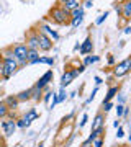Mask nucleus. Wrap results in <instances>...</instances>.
Listing matches in <instances>:
<instances>
[{"label": "nucleus", "instance_id": "1", "mask_svg": "<svg viewBox=\"0 0 131 147\" xmlns=\"http://www.w3.org/2000/svg\"><path fill=\"white\" fill-rule=\"evenodd\" d=\"M49 20L56 25H69V20H71V11L64 10L62 7H54L51 11H49Z\"/></svg>", "mask_w": 131, "mask_h": 147}, {"label": "nucleus", "instance_id": "2", "mask_svg": "<svg viewBox=\"0 0 131 147\" xmlns=\"http://www.w3.org/2000/svg\"><path fill=\"white\" fill-rule=\"evenodd\" d=\"M2 65H3V70H2V80H10L16 72H18V64L13 57H2Z\"/></svg>", "mask_w": 131, "mask_h": 147}, {"label": "nucleus", "instance_id": "3", "mask_svg": "<svg viewBox=\"0 0 131 147\" xmlns=\"http://www.w3.org/2000/svg\"><path fill=\"white\" fill-rule=\"evenodd\" d=\"M12 53H13V59L16 61L18 67H25L26 65V56H28V47L25 42H18L15 46H12Z\"/></svg>", "mask_w": 131, "mask_h": 147}, {"label": "nucleus", "instance_id": "4", "mask_svg": "<svg viewBox=\"0 0 131 147\" xmlns=\"http://www.w3.org/2000/svg\"><path fill=\"white\" fill-rule=\"evenodd\" d=\"M36 36H38V51H41V53H49L54 46V42L52 39L48 34L41 31V30H36Z\"/></svg>", "mask_w": 131, "mask_h": 147}, {"label": "nucleus", "instance_id": "5", "mask_svg": "<svg viewBox=\"0 0 131 147\" xmlns=\"http://www.w3.org/2000/svg\"><path fill=\"white\" fill-rule=\"evenodd\" d=\"M130 69H131V59L126 57V59H123L121 62H118L115 65V69H113V77H115V79L125 77L126 74L130 72Z\"/></svg>", "mask_w": 131, "mask_h": 147}, {"label": "nucleus", "instance_id": "6", "mask_svg": "<svg viewBox=\"0 0 131 147\" xmlns=\"http://www.w3.org/2000/svg\"><path fill=\"white\" fill-rule=\"evenodd\" d=\"M52 77H54V74H52V70L49 69V70H46V72L39 77V80H38L33 87H36V88H39V90H44L46 87H49V84L52 82Z\"/></svg>", "mask_w": 131, "mask_h": 147}, {"label": "nucleus", "instance_id": "7", "mask_svg": "<svg viewBox=\"0 0 131 147\" xmlns=\"http://www.w3.org/2000/svg\"><path fill=\"white\" fill-rule=\"evenodd\" d=\"M79 74L75 69H71V70H66V72L62 74V77H61V88H66V87H69V85L74 82V79L77 77Z\"/></svg>", "mask_w": 131, "mask_h": 147}, {"label": "nucleus", "instance_id": "8", "mask_svg": "<svg viewBox=\"0 0 131 147\" xmlns=\"http://www.w3.org/2000/svg\"><path fill=\"white\" fill-rule=\"evenodd\" d=\"M26 47L28 49H38V36H36V30H30L26 34Z\"/></svg>", "mask_w": 131, "mask_h": 147}, {"label": "nucleus", "instance_id": "9", "mask_svg": "<svg viewBox=\"0 0 131 147\" xmlns=\"http://www.w3.org/2000/svg\"><path fill=\"white\" fill-rule=\"evenodd\" d=\"M79 51H80L82 56H89V54H92V51H94V42H92V38H90V36L85 38V41L80 42Z\"/></svg>", "mask_w": 131, "mask_h": 147}, {"label": "nucleus", "instance_id": "10", "mask_svg": "<svg viewBox=\"0 0 131 147\" xmlns=\"http://www.w3.org/2000/svg\"><path fill=\"white\" fill-rule=\"evenodd\" d=\"M2 101H3V105L8 108V111H16L20 108V101L16 100L15 95H8V96H5V100H2Z\"/></svg>", "mask_w": 131, "mask_h": 147}, {"label": "nucleus", "instance_id": "11", "mask_svg": "<svg viewBox=\"0 0 131 147\" xmlns=\"http://www.w3.org/2000/svg\"><path fill=\"white\" fill-rule=\"evenodd\" d=\"M103 134H105V126L103 127H98V129H95V131H92V132H90V136L84 141L82 147H89L90 144H92V141H94V139H97L98 136H103Z\"/></svg>", "mask_w": 131, "mask_h": 147}, {"label": "nucleus", "instance_id": "12", "mask_svg": "<svg viewBox=\"0 0 131 147\" xmlns=\"http://www.w3.org/2000/svg\"><path fill=\"white\" fill-rule=\"evenodd\" d=\"M38 30H41L44 34H48L52 41H58V39H59V33L56 31V30H52V26H49V25H39Z\"/></svg>", "mask_w": 131, "mask_h": 147}, {"label": "nucleus", "instance_id": "13", "mask_svg": "<svg viewBox=\"0 0 131 147\" xmlns=\"http://www.w3.org/2000/svg\"><path fill=\"white\" fill-rule=\"evenodd\" d=\"M121 16H123V20L128 21L131 16V0H123L121 2Z\"/></svg>", "mask_w": 131, "mask_h": 147}, {"label": "nucleus", "instance_id": "14", "mask_svg": "<svg viewBox=\"0 0 131 147\" xmlns=\"http://www.w3.org/2000/svg\"><path fill=\"white\" fill-rule=\"evenodd\" d=\"M2 129L5 131L7 136H12L16 129V124H15V119H8V121H2Z\"/></svg>", "mask_w": 131, "mask_h": 147}, {"label": "nucleus", "instance_id": "15", "mask_svg": "<svg viewBox=\"0 0 131 147\" xmlns=\"http://www.w3.org/2000/svg\"><path fill=\"white\" fill-rule=\"evenodd\" d=\"M79 5H80V2H77V0H59V7H62L67 11H72Z\"/></svg>", "mask_w": 131, "mask_h": 147}, {"label": "nucleus", "instance_id": "16", "mask_svg": "<svg viewBox=\"0 0 131 147\" xmlns=\"http://www.w3.org/2000/svg\"><path fill=\"white\" fill-rule=\"evenodd\" d=\"M103 126H105V115L102 111H98L97 116L94 118V121H92V131L98 129V127H103Z\"/></svg>", "mask_w": 131, "mask_h": 147}, {"label": "nucleus", "instance_id": "17", "mask_svg": "<svg viewBox=\"0 0 131 147\" xmlns=\"http://www.w3.org/2000/svg\"><path fill=\"white\" fill-rule=\"evenodd\" d=\"M39 59V51L38 49H28V56H26V64H38Z\"/></svg>", "mask_w": 131, "mask_h": 147}, {"label": "nucleus", "instance_id": "18", "mask_svg": "<svg viewBox=\"0 0 131 147\" xmlns=\"http://www.w3.org/2000/svg\"><path fill=\"white\" fill-rule=\"evenodd\" d=\"M16 100L20 103H26V101L31 100V88H26V90H21L20 93H16Z\"/></svg>", "mask_w": 131, "mask_h": 147}, {"label": "nucleus", "instance_id": "19", "mask_svg": "<svg viewBox=\"0 0 131 147\" xmlns=\"http://www.w3.org/2000/svg\"><path fill=\"white\" fill-rule=\"evenodd\" d=\"M38 118H39V115L36 113V110H35V108H31V110H30V111H28V113H26L25 116H23V121L26 123V127H28L30 124H31V121L38 119Z\"/></svg>", "mask_w": 131, "mask_h": 147}, {"label": "nucleus", "instance_id": "20", "mask_svg": "<svg viewBox=\"0 0 131 147\" xmlns=\"http://www.w3.org/2000/svg\"><path fill=\"white\" fill-rule=\"evenodd\" d=\"M84 16H85V8L82 7V3L71 11V18H84Z\"/></svg>", "mask_w": 131, "mask_h": 147}, {"label": "nucleus", "instance_id": "21", "mask_svg": "<svg viewBox=\"0 0 131 147\" xmlns=\"http://www.w3.org/2000/svg\"><path fill=\"white\" fill-rule=\"evenodd\" d=\"M118 90H120V87H116V85L110 87V88H108V92H107V96H105L103 101H111V100L116 96V95H118Z\"/></svg>", "mask_w": 131, "mask_h": 147}, {"label": "nucleus", "instance_id": "22", "mask_svg": "<svg viewBox=\"0 0 131 147\" xmlns=\"http://www.w3.org/2000/svg\"><path fill=\"white\" fill-rule=\"evenodd\" d=\"M41 98H43V90L36 88V87H31V100L41 101Z\"/></svg>", "mask_w": 131, "mask_h": 147}, {"label": "nucleus", "instance_id": "23", "mask_svg": "<svg viewBox=\"0 0 131 147\" xmlns=\"http://www.w3.org/2000/svg\"><path fill=\"white\" fill-rule=\"evenodd\" d=\"M38 64H48V65H54V57H51V56H39V59H38Z\"/></svg>", "mask_w": 131, "mask_h": 147}, {"label": "nucleus", "instance_id": "24", "mask_svg": "<svg viewBox=\"0 0 131 147\" xmlns=\"http://www.w3.org/2000/svg\"><path fill=\"white\" fill-rule=\"evenodd\" d=\"M51 96H52V92L49 90V87H46V88L43 90V98H41V101L48 105V103L51 101Z\"/></svg>", "mask_w": 131, "mask_h": 147}, {"label": "nucleus", "instance_id": "25", "mask_svg": "<svg viewBox=\"0 0 131 147\" xmlns=\"http://www.w3.org/2000/svg\"><path fill=\"white\" fill-rule=\"evenodd\" d=\"M100 61V57L98 56H85V59H84V65L87 67V65H92V64H95V62H98Z\"/></svg>", "mask_w": 131, "mask_h": 147}, {"label": "nucleus", "instance_id": "26", "mask_svg": "<svg viewBox=\"0 0 131 147\" xmlns=\"http://www.w3.org/2000/svg\"><path fill=\"white\" fill-rule=\"evenodd\" d=\"M113 106H115V105H113V101H103V103H102V110H100V111H102L103 115H107Z\"/></svg>", "mask_w": 131, "mask_h": 147}, {"label": "nucleus", "instance_id": "27", "mask_svg": "<svg viewBox=\"0 0 131 147\" xmlns=\"http://www.w3.org/2000/svg\"><path fill=\"white\" fill-rule=\"evenodd\" d=\"M67 90L66 88H61L59 90V93H58V100H59V103H62V101H66L67 100Z\"/></svg>", "mask_w": 131, "mask_h": 147}, {"label": "nucleus", "instance_id": "28", "mask_svg": "<svg viewBox=\"0 0 131 147\" xmlns=\"http://www.w3.org/2000/svg\"><path fill=\"white\" fill-rule=\"evenodd\" d=\"M90 146L92 147H103V136H98L97 139H94Z\"/></svg>", "mask_w": 131, "mask_h": 147}, {"label": "nucleus", "instance_id": "29", "mask_svg": "<svg viewBox=\"0 0 131 147\" xmlns=\"http://www.w3.org/2000/svg\"><path fill=\"white\" fill-rule=\"evenodd\" d=\"M7 115H8V108H7V106L3 105V101H2V103H0V119L7 118Z\"/></svg>", "mask_w": 131, "mask_h": 147}, {"label": "nucleus", "instance_id": "30", "mask_svg": "<svg viewBox=\"0 0 131 147\" xmlns=\"http://www.w3.org/2000/svg\"><path fill=\"white\" fill-rule=\"evenodd\" d=\"M82 21H84V18H71V20H69V25L72 28H77Z\"/></svg>", "mask_w": 131, "mask_h": 147}, {"label": "nucleus", "instance_id": "31", "mask_svg": "<svg viewBox=\"0 0 131 147\" xmlns=\"http://www.w3.org/2000/svg\"><path fill=\"white\" fill-rule=\"evenodd\" d=\"M87 121H89V115H87V113H84V115H82V118H80V123H79V127H84L85 124H87Z\"/></svg>", "mask_w": 131, "mask_h": 147}, {"label": "nucleus", "instance_id": "32", "mask_svg": "<svg viewBox=\"0 0 131 147\" xmlns=\"http://www.w3.org/2000/svg\"><path fill=\"white\" fill-rule=\"evenodd\" d=\"M116 110V116H118V119H120L121 116H123V110H125V105H118V106H113Z\"/></svg>", "mask_w": 131, "mask_h": 147}, {"label": "nucleus", "instance_id": "33", "mask_svg": "<svg viewBox=\"0 0 131 147\" xmlns=\"http://www.w3.org/2000/svg\"><path fill=\"white\" fill-rule=\"evenodd\" d=\"M107 18H108V11H105V13H102V15H100L98 18H97V25H102V23H103V21L107 20Z\"/></svg>", "mask_w": 131, "mask_h": 147}, {"label": "nucleus", "instance_id": "34", "mask_svg": "<svg viewBox=\"0 0 131 147\" xmlns=\"http://www.w3.org/2000/svg\"><path fill=\"white\" fill-rule=\"evenodd\" d=\"M15 124H16V127H20V129H25V127H26V123L23 121V118H20V119H15Z\"/></svg>", "mask_w": 131, "mask_h": 147}, {"label": "nucleus", "instance_id": "35", "mask_svg": "<svg viewBox=\"0 0 131 147\" xmlns=\"http://www.w3.org/2000/svg\"><path fill=\"white\" fill-rule=\"evenodd\" d=\"M51 106H49V108H54V106L58 105L59 103V100H58V93H54V92H52V96H51Z\"/></svg>", "mask_w": 131, "mask_h": 147}, {"label": "nucleus", "instance_id": "36", "mask_svg": "<svg viewBox=\"0 0 131 147\" xmlns=\"http://www.w3.org/2000/svg\"><path fill=\"white\" fill-rule=\"evenodd\" d=\"M107 62H108V65H115V56L113 54H108V57H107Z\"/></svg>", "mask_w": 131, "mask_h": 147}, {"label": "nucleus", "instance_id": "37", "mask_svg": "<svg viewBox=\"0 0 131 147\" xmlns=\"http://www.w3.org/2000/svg\"><path fill=\"white\" fill-rule=\"evenodd\" d=\"M116 129H118V132H116V137H118V139H121V137L125 136V129H123V126L116 127Z\"/></svg>", "mask_w": 131, "mask_h": 147}, {"label": "nucleus", "instance_id": "38", "mask_svg": "<svg viewBox=\"0 0 131 147\" xmlns=\"http://www.w3.org/2000/svg\"><path fill=\"white\" fill-rule=\"evenodd\" d=\"M84 8H90V7H94V0H84Z\"/></svg>", "mask_w": 131, "mask_h": 147}, {"label": "nucleus", "instance_id": "39", "mask_svg": "<svg viewBox=\"0 0 131 147\" xmlns=\"http://www.w3.org/2000/svg\"><path fill=\"white\" fill-rule=\"evenodd\" d=\"M75 70H77V74H82L85 70V65H84V64H79L77 67H75Z\"/></svg>", "mask_w": 131, "mask_h": 147}, {"label": "nucleus", "instance_id": "40", "mask_svg": "<svg viewBox=\"0 0 131 147\" xmlns=\"http://www.w3.org/2000/svg\"><path fill=\"white\" fill-rule=\"evenodd\" d=\"M125 101H126V96L125 95H120V96H118V105H123Z\"/></svg>", "mask_w": 131, "mask_h": 147}, {"label": "nucleus", "instance_id": "41", "mask_svg": "<svg viewBox=\"0 0 131 147\" xmlns=\"http://www.w3.org/2000/svg\"><path fill=\"white\" fill-rule=\"evenodd\" d=\"M128 115H130V108L125 106V110H123V116H121V118H128Z\"/></svg>", "mask_w": 131, "mask_h": 147}, {"label": "nucleus", "instance_id": "42", "mask_svg": "<svg viewBox=\"0 0 131 147\" xmlns=\"http://www.w3.org/2000/svg\"><path fill=\"white\" fill-rule=\"evenodd\" d=\"M94 80H95V84H97V87H98V85H102V84H103V80L100 79L98 75H97V77H94Z\"/></svg>", "mask_w": 131, "mask_h": 147}, {"label": "nucleus", "instance_id": "43", "mask_svg": "<svg viewBox=\"0 0 131 147\" xmlns=\"http://www.w3.org/2000/svg\"><path fill=\"white\" fill-rule=\"evenodd\" d=\"M115 11L118 13V15L121 13V3H115Z\"/></svg>", "mask_w": 131, "mask_h": 147}, {"label": "nucleus", "instance_id": "44", "mask_svg": "<svg viewBox=\"0 0 131 147\" xmlns=\"http://www.w3.org/2000/svg\"><path fill=\"white\" fill-rule=\"evenodd\" d=\"M123 33H125V34H131V26H128V25H126V26L123 28Z\"/></svg>", "mask_w": 131, "mask_h": 147}, {"label": "nucleus", "instance_id": "45", "mask_svg": "<svg viewBox=\"0 0 131 147\" xmlns=\"http://www.w3.org/2000/svg\"><path fill=\"white\" fill-rule=\"evenodd\" d=\"M2 70H3V65H2V54H0V80H2Z\"/></svg>", "mask_w": 131, "mask_h": 147}, {"label": "nucleus", "instance_id": "46", "mask_svg": "<svg viewBox=\"0 0 131 147\" xmlns=\"http://www.w3.org/2000/svg\"><path fill=\"white\" fill-rule=\"evenodd\" d=\"M113 126H115V127H120V126H121V124H120V119H116L115 123H113Z\"/></svg>", "mask_w": 131, "mask_h": 147}, {"label": "nucleus", "instance_id": "47", "mask_svg": "<svg viewBox=\"0 0 131 147\" xmlns=\"http://www.w3.org/2000/svg\"><path fill=\"white\" fill-rule=\"evenodd\" d=\"M79 47H80V42H77V44L74 46V51H79Z\"/></svg>", "mask_w": 131, "mask_h": 147}, {"label": "nucleus", "instance_id": "48", "mask_svg": "<svg viewBox=\"0 0 131 147\" xmlns=\"http://www.w3.org/2000/svg\"><path fill=\"white\" fill-rule=\"evenodd\" d=\"M36 147H44V144H43V142H39V144H38Z\"/></svg>", "mask_w": 131, "mask_h": 147}, {"label": "nucleus", "instance_id": "49", "mask_svg": "<svg viewBox=\"0 0 131 147\" xmlns=\"http://www.w3.org/2000/svg\"><path fill=\"white\" fill-rule=\"evenodd\" d=\"M77 2H80V3H82V2H84V0H77Z\"/></svg>", "mask_w": 131, "mask_h": 147}, {"label": "nucleus", "instance_id": "50", "mask_svg": "<svg viewBox=\"0 0 131 147\" xmlns=\"http://www.w3.org/2000/svg\"><path fill=\"white\" fill-rule=\"evenodd\" d=\"M0 103H2V100H0Z\"/></svg>", "mask_w": 131, "mask_h": 147}]
</instances>
